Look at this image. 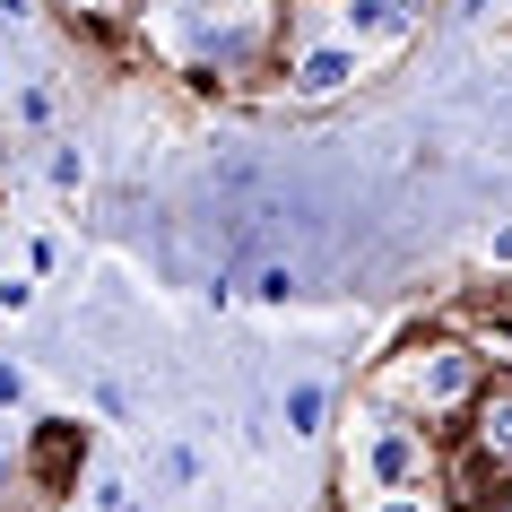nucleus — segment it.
<instances>
[{"mask_svg": "<svg viewBox=\"0 0 512 512\" xmlns=\"http://www.w3.org/2000/svg\"><path fill=\"white\" fill-rule=\"evenodd\" d=\"M426 469H434V434L408 426V417H391V426L365 443V478H374V495H408Z\"/></svg>", "mask_w": 512, "mask_h": 512, "instance_id": "obj_3", "label": "nucleus"}, {"mask_svg": "<svg viewBox=\"0 0 512 512\" xmlns=\"http://www.w3.org/2000/svg\"><path fill=\"white\" fill-rule=\"evenodd\" d=\"M486 374H495V356L478 348V339H452V330H434V339H408L400 356H382L374 365V400L391 408V417H408V426H460L469 408H478Z\"/></svg>", "mask_w": 512, "mask_h": 512, "instance_id": "obj_1", "label": "nucleus"}, {"mask_svg": "<svg viewBox=\"0 0 512 512\" xmlns=\"http://www.w3.org/2000/svg\"><path fill=\"white\" fill-rule=\"evenodd\" d=\"M87 9H113V0H87Z\"/></svg>", "mask_w": 512, "mask_h": 512, "instance_id": "obj_9", "label": "nucleus"}, {"mask_svg": "<svg viewBox=\"0 0 512 512\" xmlns=\"http://www.w3.org/2000/svg\"><path fill=\"white\" fill-rule=\"evenodd\" d=\"M0 408H18V365L0 356Z\"/></svg>", "mask_w": 512, "mask_h": 512, "instance_id": "obj_8", "label": "nucleus"}, {"mask_svg": "<svg viewBox=\"0 0 512 512\" xmlns=\"http://www.w3.org/2000/svg\"><path fill=\"white\" fill-rule=\"evenodd\" d=\"M0 486H9V469H0Z\"/></svg>", "mask_w": 512, "mask_h": 512, "instance_id": "obj_10", "label": "nucleus"}, {"mask_svg": "<svg viewBox=\"0 0 512 512\" xmlns=\"http://www.w3.org/2000/svg\"><path fill=\"white\" fill-rule=\"evenodd\" d=\"M287 426H296V434L322 426V391H313V382H296V391H287Z\"/></svg>", "mask_w": 512, "mask_h": 512, "instance_id": "obj_6", "label": "nucleus"}, {"mask_svg": "<svg viewBox=\"0 0 512 512\" xmlns=\"http://www.w3.org/2000/svg\"><path fill=\"white\" fill-rule=\"evenodd\" d=\"M460 452L469 460H486V478L512 495V374H486V391H478V408L460 417Z\"/></svg>", "mask_w": 512, "mask_h": 512, "instance_id": "obj_2", "label": "nucleus"}, {"mask_svg": "<svg viewBox=\"0 0 512 512\" xmlns=\"http://www.w3.org/2000/svg\"><path fill=\"white\" fill-rule=\"evenodd\" d=\"M365 512H443V504H434V495H417V486H408V495H374V504H365Z\"/></svg>", "mask_w": 512, "mask_h": 512, "instance_id": "obj_7", "label": "nucleus"}, {"mask_svg": "<svg viewBox=\"0 0 512 512\" xmlns=\"http://www.w3.org/2000/svg\"><path fill=\"white\" fill-rule=\"evenodd\" d=\"M339 18H348L356 35H391L400 27V0H339Z\"/></svg>", "mask_w": 512, "mask_h": 512, "instance_id": "obj_5", "label": "nucleus"}, {"mask_svg": "<svg viewBox=\"0 0 512 512\" xmlns=\"http://www.w3.org/2000/svg\"><path fill=\"white\" fill-rule=\"evenodd\" d=\"M504 512H512V504H504Z\"/></svg>", "mask_w": 512, "mask_h": 512, "instance_id": "obj_11", "label": "nucleus"}, {"mask_svg": "<svg viewBox=\"0 0 512 512\" xmlns=\"http://www.w3.org/2000/svg\"><path fill=\"white\" fill-rule=\"evenodd\" d=\"M348 79H356V44H313V53L296 61V87H304V96H339Z\"/></svg>", "mask_w": 512, "mask_h": 512, "instance_id": "obj_4", "label": "nucleus"}]
</instances>
